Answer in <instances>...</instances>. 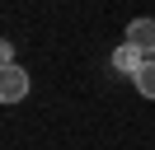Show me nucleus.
I'll list each match as a JSON object with an SVG mask.
<instances>
[{"label":"nucleus","instance_id":"f257e3e1","mask_svg":"<svg viewBox=\"0 0 155 150\" xmlns=\"http://www.w3.org/2000/svg\"><path fill=\"white\" fill-rule=\"evenodd\" d=\"M28 99V70L24 66H5L0 70V103H19Z\"/></svg>","mask_w":155,"mask_h":150},{"label":"nucleus","instance_id":"f03ea898","mask_svg":"<svg viewBox=\"0 0 155 150\" xmlns=\"http://www.w3.org/2000/svg\"><path fill=\"white\" fill-rule=\"evenodd\" d=\"M122 42H132L136 52L155 56V19H132V24H127V38H122Z\"/></svg>","mask_w":155,"mask_h":150},{"label":"nucleus","instance_id":"7ed1b4c3","mask_svg":"<svg viewBox=\"0 0 155 150\" xmlns=\"http://www.w3.org/2000/svg\"><path fill=\"white\" fill-rule=\"evenodd\" d=\"M146 61H150V56H146V52H136L132 42H122V47L113 52V70H117V75H136Z\"/></svg>","mask_w":155,"mask_h":150},{"label":"nucleus","instance_id":"20e7f679","mask_svg":"<svg viewBox=\"0 0 155 150\" xmlns=\"http://www.w3.org/2000/svg\"><path fill=\"white\" fill-rule=\"evenodd\" d=\"M132 84L141 89V99H155V56H150V61H146L141 70L132 75Z\"/></svg>","mask_w":155,"mask_h":150}]
</instances>
